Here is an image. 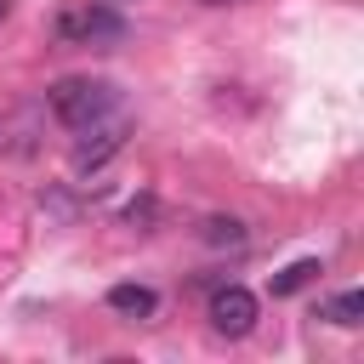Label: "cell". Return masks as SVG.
Segmentation results:
<instances>
[{"instance_id":"1","label":"cell","mask_w":364,"mask_h":364,"mask_svg":"<svg viewBox=\"0 0 364 364\" xmlns=\"http://www.w3.org/2000/svg\"><path fill=\"white\" fill-rule=\"evenodd\" d=\"M46 102L68 131H85V125H97V119H108L119 108V91L108 80H57Z\"/></svg>"},{"instance_id":"2","label":"cell","mask_w":364,"mask_h":364,"mask_svg":"<svg viewBox=\"0 0 364 364\" xmlns=\"http://www.w3.org/2000/svg\"><path fill=\"white\" fill-rule=\"evenodd\" d=\"M57 40H68V46H114V40H125V11L108 6V0H85V6L57 17Z\"/></svg>"},{"instance_id":"3","label":"cell","mask_w":364,"mask_h":364,"mask_svg":"<svg viewBox=\"0 0 364 364\" xmlns=\"http://www.w3.org/2000/svg\"><path fill=\"white\" fill-rule=\"evenodd\" d=\"M210 324H216V336H250L256 330V296L245 284H216L210 290Z\"/></svg>"},{"instance_id":"4","label":"cell","mask_w":364,"mask_h":364,"mask_svg":"<svg viewBox=\"0 0 364 364\" xmlns=\"http://www.w3.org/2000/svg\"><path fill=\"white\" fill-rule=\"evenodd\" d=\"M125 148V119L119 114H108V119H97V125H85L80 131V142H74V171H97L108 154H119Z\"/></svg>"},{"instance_id":"5","label":"cell","mask_w":364,"mask_h":364,"mask_svg":"<svg viewBox=\"0 0 364 364\" xmlns=\"http://www.w3.org/2000/svg\"><path fill=\"white\" fill-rule=\"evenodd\" d=\"M108 307H114L119 318H154L159 296H154L148 284H114V290H108Z\"/></svg>"},{"instance_id":"6","label":"cell","mask_w":364,"mask_h":364,"mask_svg":"<svg viewBox=\"0 0 364 364\" xmlns=\"http://www.w3.org/2000/svg\"><path fill=\"white\" fill-rule=\"evenodd\" d=\"M318 318H330V324L353 330V324L364 318V290H341V296H330V301L318 307Z\"/></svg>"},{"instance_id":"7","label":"cell","mask_w":364,"mask_h":364,"mask_svg":"<svg viewBox=\"0 0 364 364\" xmlns=\"http://www.w3.org/2000/svg\"><path fill=\"white\" fill-rule=\"evenodd\" d=\"M318 273H324V267H318L313 256H301V262H290L284 273H273V296H296V290H307Z\"/></svg>"},{"instance_id":"8","label":"cell","mask_w":364,"mask_h":364,"mask_svg":"<svg viewBox=\"0 0 364 364\" xmlns=\"http://www.w3.org/2000/svg\"><path fill=\"white\" fill-rule=\"evenodd\" d=\"M205 239L239 250V245H245V222H239V216H210V222H205Z\"/></svg>"},{"instance_id":"9","label":"cell","mask_w":364,"mask_h":364,"mask_svg":"<svg viewBox=\"0 0 364 364\" xmlns=\"http://www.w3.org/2000/svg\"><path fill=\"white\" fill-rule=\"evenodd\" d=\"M205 6H222V0H205Z\"/></svg>"},{"instance_id":"10","label":"cell","mask_w":364,"mask_h":364,"mask_svg":"<svg viewBox=\"0 0 364 364\" xmlns=\"http://www.w3.org/2000/svg\"><path fill=\"white\" fill-rule=\"evenodd\" d=\"M0 17H6V0H0Z\"/></svg>"},{"instance_id":"11","label":"cell","mask_w":364,"mask_h":364,"mask_svg":"<svg viewBox=\"0 0 364 364\" xmlns=\"http://www.w3.org/2000/svg\"><path fill=\"white\" fill-rule=\"evenodd\" d=\"M108 6H119V0H108Z\"/></svg>"}]
</instances>
